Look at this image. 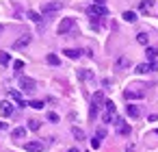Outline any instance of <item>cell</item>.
Instances as JSON below:
<instances>
[{"instance_id": "obj_1", "label": "cell", "mask_w": 158, "mask_h": 152, "mask_svg": "<svg viewBox=\"0 0 158 152\" xmlns=\"http://www.w3.org/2000/svg\"><path fill=\"white\" fill-rule=\"evenodd\" d=\"M87 13L93 18V22L98 20V18H106L108 15V9L104 7V5H91L89 9H87Z\"/></svg>"}, {"instance_id": "obj_2", "label": "cell", "mask_w": 158, "mask_h": 152, "mask_svg": "<svg viewBox=\"0 0 158 152\" xmlns=\"http://www.w3.org/2000/svg\"><path fill=\"white\" fill-rule=\"evenodd\" d=\"M113 119H115V102L106 100L104 102V124H110Z\"/></svg>"}, {"instance_id": "obj_3", "label": "cell", "mask_w": 158, "mask_h": 152, "mask_svg": "<svg viewBox=\"0 0 158 152\" xmlns=\"http://www.w3.org/2000/svg\"><path fill=\"white\" fill-rule=\"evenodd\" d=\"M20 89L26 91V93H31V91L37 89V83H35L33 78H28V76H20Z\"/></svg>"}, {"instance_id": "obj_4", "label": "cell", "mask_w": 158, "mask_h": 152, "mask_svg": "<svg viewBox=\"0 0 158 152\" xmlns=\"http://www.w3.org/2000/svg\"><path fill=\"white\" fill-rule=\"evenodd\" d=\"M61 2H46L44 7H41V15H54V13H59L61 11Z\"/></svg>"}, {"instance_id": "obj_5", "label": "cell", "mask_w": 158, "mask_h": 152, "mask_svg": "<svg viewBox=\"0 0 158 152\" xmlns=\"http://www.w3.org/2000/svg\"><path fill=\"white\" fill-rule=\"evenodd\" d=\"M74 26H76V22H74L72 18H65V20H61V24H59L56 33H59V35H65V33H69Z\"/></svg>"}, {"instance_id": "obj_6", "label": "cell", "mask_w": 158, "mask_h": 152, "mask_svg": "<svg viewBox=\"0 0 158 152\" xmlns=\"http://www.w3.org/2000/svg\"><path fill=\"white\" fill-rule=\"evenodd\" d=\"M24 150L26 152H41L44 150V143L41 141H26L24 143Z\"/></svg>"}, {"instance_id": "obj_7", "label": "cell", "mask_w": 158, "mask_h": 152, "mask_svg": "<svg viewBox=\"0 0 158 152\" xmlns=\"http://www.w3.org/2000/svg\"><path fill=\"white\" fill-rule=\"evenodd\" d=\"M9 96H11V98H13V100L18 102V106H28V102H26V100L22 98V93H20L18 89H11V91H9Z\"/></svg>"}, {"instance_id": "obj_8", "label": "cell", "mask_w": 158, "mask_h": 152, "mask_svg": "<svg viewBox=\"0 0 158 152\" xmlns=\"http://www.w3.org/2000/svg\"><path fill=\"white\" fill-rule=\"evenodd\" d=\"M115 122H117V132H119V135H130V124H126V122L119 119V117H115Z\"/></svg>"}, {"instance_id": "obj_9", "label": "cell", "mask_w": 158, "mask_h": 152, "mask_svg": "<svg viewBox=\"0 0 158 152\" xmlns=\"http://www.w3.org/2000/svg\"><path fill=\"white\" fill-rule=\"evenodd\" d=\"M31 39H33L31 35H22V37H20L15 44H13V48H15V50H20V48H26V46L31 44Z\"/></svg>"}, {"instance_id": "obj_10", "label": "cell", "mask_w": 158, "mask_h": 152, "mask_svg": "<svg viewBox=\"0 0 158 152\" xmlns=\"http://www.w3.org/2000/svg\"><path fill=\"white\" fill-rule=\"evenodd\" d=\"M0 111H2V115H5V117H9V115H13V104H11L9 100L0 102Z\"/></svg>"}, {"instance_id": "obj_11", "label": "cell", "mask_w": 158, "mask_h": 152, "mask_svg": "<svg viewBox=\"0 0 158 152\" xmlns=\"http://www.w3.org/2000/svg\"><path fill=\"white\" fill-rule=\"evenodd\" d=\"M143 96H145V93H143V91H136V89H126V91H123V98H126V100H134V98H143Z\"/></svg>"}, {"instance_id": "obj_12", "label": "cell", "mask_w": 158, "mask_h": 152, "mask_svg": "<svg viewBox=\"0 0 158 152\" xmlns=\"http://www.w3.org/2000/svg\"><path fill=\"white\" fill-rule=\"evenodd\" d=\"M11 137H13L15 141H18V139H24V137H26V128H24V126L13 128V130H11Z\"/></svg>"}, {"instance_id": "obj_13", "label": "cell", "mask_w": 158, "mask_h": 152, "mask_svg": "<svg viewBox=\"0 0 158 152\" xmlns=\"http://www.w3.org/2000/svg\"><path fill=\"white\" fill-rule=\"evenodd\" d=\"M63 54H65V57H69V59H78V57L82 54V50H76V48H65V50H63Z\"/></svg>"}, {"instance_id": "obj_14", "label": "cell", "mask_w": 158, "mask_h": 152, "mask_svg": "<svg viewBox=\"0 0 158 152\" xmlns=\"http://www.w3.org/2000/svg\"><path fill=\"white\" fill-rule=\"evenodd\" d=\"M126 113H128L130 117H139V115H141V111H139L136 104H128V106H126Z\"/></svg>"}, {"instance_id": "obj_15", "label": "cell", "mask_w": 158, "mask_h": 152, "mask_svg": "<svg viewBox=\"0 0 158 152\" xmlns=\"http://www.w3.org/2000/svg\"><path fill=\"white\" fill-rule=\"evenodd\" d=\"M128 65H130V59H128V57H119L117 63H115L117 70H123V67H128Z\"/></svg>"}, {"instance_id": "obj_16", "label": "cell", "mask_w": 158, "mask_h": 152, "mask_svg": "<svg viewBox=\"0 0 158 152\" xmlns=\"http://www.w3.org/2000/svg\"><path fill=\"white\" fill-rule=\"evenodd\" d=\"M26 15H28V20H33L35 24H39V22H41V13H37V11H28Z\"/></svg>"}, {"instance_id": "obj_17", "label": "cell", "mask_w": 158, "mask_h": 152, "mask_svg": "<svg viewBox=\"0 0 158 152\" xmlns=\"http://www.w3.org/2000/svg\"><path fill=\"white\" fill-rule=\"evenodd\" d=\"M145 54H147V61H156L158 50H156V48H147V50H145Z\"/></svg>"}, {"instance_id": "obj_18", "label": "cell", "mask_w": 158, "mask_h": 152, "mask_svg": "<svg viewBox=\"0 0 158 152\" xmlns=\"http://www.w3.org/2000/svg\"><path fill=\"white\" fill-rule=\"evenodd\" d=\"M136 41H139L141 46H147V41H149V37H147V33H139V35H136Z\"/></svg>"}, {"instance_id": "obj_19", "label": "cell", "mask_w": 158, "mask_h": 152, "mask_svg": "<svg viewBox=\"0 0 158 152\" xmlns=\"http://www.w3.org/2000/svg\"><path fill=\"white\" fill-rule=\"evenodd\" d=\"M149 72V63H139L136 65V74H147Z\"/></svg>"}, {"instance_id": "obj_20", "label": "cell", "mask_w": 158, "mask_h": 152, "mask_svg": "<svg viewBox=\"0 0 158 152\" xmlns=\"http://www.w3.org/2000/svg\"><path fill=\"white\" fill-rule=\"evenodd\" d=\"M0 63H2V65H9V63H11V54H9V52H0Z\"/></svg>"}, {"instance_id": "obj_21", "label": "cell", "mask_w": 158, "mask_h": 152, "mask_svg": "<svg viewBox=\"0 0 158 152\" xmlns=\"http://www.w3.org/2000/svg\"><path fill=\"white\" fill-rule=\"evenodd\" d=\"M123 20H126V22H136V13H134V11H126V13H123Z\"/></svg>"}, {"instance_id": "obj_22", "label": "cell", "mask_w": 158, "mask_h": 152, "mask_svg": "<svg viewBox=\"0 0 158 152\" xmlns=\"http://www.w3.org/2000/svg\"><path fill=\"white\" fill-rule=\"evenodd\" d=\"M46 61H48L50 65H59V63H61V59H59L56 54H48V57H46Z\"/></svg>"}, {"instance_id": "obj_23", "label": "cell", "mask_w": 158, "mask_h": 152, "mask_svg": "<svg viewBox=\"0 0 158 152\" xmlns=\"http://www.w3.org/2000/svg\"><path fill=\"white\" fill-rule=\"evenodd\" d=\"M98 111H100V104H95V102H91V109H89V117L93 119V117L98 115Z\"/></svg>"}, {"instance_id": "obj_24", "label": "cell", "mask_w": 158, "mask_h": 152, "mask_svg": "<svg viewBox=\"0 0 158 152\" xmlns=\"http://www.w3.org/2000/svg\"><path fill=\"white\" fill-rule=\"evenodd\" d=\"M91 102H95V104H102V102H104V93H102V91H98V93L93 96V100H91Z\"/></svg>"}, {"instance_id": "obj_25", "label": "cell", "mask_w": 158, "mask_h": 152, "mask_svg": "<svg viewBox=\"0 0 158 152\" xmlns=\"http://www.w3.org/2000/svg\"><path fill=\"white\" fill-rule=\"evenodd\" d=\"M28 106H33V109H44V100H31Z\"/></svg>"}, {"instance_id": "obj_26", "label": "cell", "mask_w": 158, "mask_h": 152, "mask_svg": "<svg viewBox=\"0 0 158 152\" xmlns=\"http://www.w3.org/2000/svg\"><path fill=\"white\" fill-rule=\"evenodd\" d=\"M72 132H74V137H76L78 141H82V139H85V132H82L80 128H72Z\"/></svg>"}, {"instance_id": "obj_27", "label": "cell", "mask_w": 158, "mask_h": 152, "mask_svg": "<svg viewBox=\"0 0 158 152\" xmlns=\"http://www.w3.org/2000/svg\"><path fill=\"white\" fill-rule=\"evenodd\" d=\"M149 7H152V0H143V2L139 5V9H141V11H147Z\"/></svg>"}, {"instance_id": "obj_28", "label": "cell", "mask_w": 158, "mask_h": 152, "mask_svg": "<svg viewBox=\"0 0 158 152\" xmlns=\"http://www.w3.org/2000/svg\"><path fill=\"white\" fill-rule=\"evenodd\" d=\"M39 126H41V124H39L37 119H31V122H28V128H31V130H39Z\"/></svg>"}, {"instance_id": "obj_29", "label": "cell", "mask_w": 158, "mask_h": 152, "mask_svg": "<svg viewBox=\"0 0 158 152\" xmlns=\"http://www.w3.org/2000/svg\"><path fill=\"white\" fill-rule=\"evenodd\" d=\"M100 145H102V139H98V137H93V139H91V148H93V150H98Z\"/></svg>"}, {"instance_id": "obj_30", "label": "cell", "mask_w": 158, "mask_h": 152, "mask_svg": "<svg viewBox=\"0 0 158 152\" xmlns=\"http://www.w3.org/2000/svg\"><path fill=\"white\" fill-rule=\"evenodd\" d=\"M13 67L15 70H24V61H13Z\"/></svg>"}, {"instance_id": "obj_31", "label": "cell", "mask_w": 158, "mask_h": 152, "mask_svg": "<svg viewBox=\"0 0 158 152\" xmlns=\"http://www.w3.org/2000/svg\"><path fill=\"white\" fill-rule=\"evenodd\" d=\"M48 119H50V122H54V124H56V122H59V115H56V113H48Z\"/></svg>"}, {"instance_id": "obj_32", "label": "cell", "mask_w": 158, "mask_h": 152, "mask_svg": "<svg viewBox=\"0 0 158 152\" xmlns=\"http://www.w3.org/2000/svg\"><path fill=\"white\" fill-rule=\"evenodd\" d=\"M104 135H106V128H100V130L95 132V137H98V139H104Z\"/></svg>"}, {"instance_id": "obj_33", "label": "cell", "mask_w": 158, "mask_h": 152, "mask_svg": "<svg viewBox=\"0 0 158 152\" xmlns=\"http://www.w3.org/2000/svg\"><path fill=\"white\" fill-rule=\"evenodd\" d=\"M158 70V63L156 61H149V72H156Z\"/></svg>"}, {"instance_id": "obj_34", "label": "cell", "mask_w": 158, "mask_h": 152, "mask_svg": "<svg viewBox=\"0 0 158 152\" xmlns=\"http://www.w3.org/2000/svg\"><path fill=\"white\" fill-rule=\"evenodd\" d=\"M0 130H7V124L5 122H0Z\"/></svg>"}, {"instance_id": "obj_35", "label": "cell", "mask_w": 158, "mask_h": 152, "mask_svg": "<svg viewBox=\"0 0 158 152\" xmlns=\"http://www.w3.org/2000/svg\"><path fill=\"white\" fill-rule=\"evenodd\" d=\"M93 2H95V5H104V2H106V0H93Z\"/></svg>"}, {"instance_id": "obj_36", "label": "cell", "mask_w": 158, "mask_h": 152, "mask_svg": "<svg viewBox=\"0 0 158 152\" xmlns=\"http://www.w3.org/2000/svg\"><path fill=\"white\" fill-rule=\"evenodd\" d=\"M67 152H80V150H78V148H69Z\"/></svg>"}, {"instance_id": "obj_37", "label": "cell", "mask_w": 158, "mask_h": 152, "mask_svg": "<svg viewBox=\"0 0 158 152\" xmlns=\"http://www.w3.org/2000/svg\"><path fill=\"white\" fill-rule=\"evenodd\" d=\"M2 31H5V26H2V24H0V35H2Z\"/></svg>"}]
</instances>
